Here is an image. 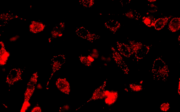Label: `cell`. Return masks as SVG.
<instances>
[{
  "label": "cell",
  "instance_id": "cell-1",
  "mask_svg": "<svg viewBox=\"0 0 180 112\" xmlns=\"http://www.w3.org/2000/svg\"><path fill=\"white\" fill-rule=\"evenodd\" d=\"M152 73L156 80L165 81L169 76V71L165 62L158 58L154 62Z\"/></svg>",
  "mask_w": 180,
  "mask_h": 112
},
{
  "label": "cell",
  "instance_id": "cell-2",
  "mask_svg": "<svg viewBox=\"0 0 180 112\" xmlns=\"http://www.w3.org/2000/svg\"><path fill=\"white\" fill-rule=\"evenodd\" d=\"M38 78L37 72L33 74L28 83L26 90L24 94V102L23 104L21 112H25L28 107L29 100L34 92Z\"/></svg>",
  "mask_w": 180,
  "mask_h": 112
},
{
  "label": "cell",
  "instance_id": "cell-3",
  "mask_svg": "<svg viewBox=\"0 0 180 112\" xmlns=\"http://www.w3.org/2000/svg\"><path fill=\"white\" fill-rule=\"evenodd\" d=\"M23 72V70L20 68H14L11 70L6 81V83L8 84L9 87H10L21 79Z\"/></svg>",
  "mask_w": 180,
  "mask_h": 112
},
{
  "label": "cell",
  "instance_id": "cell-4",
  "mask_svg": "<svg viewBox=\"0 0 180 112\" xmlns=\"http://www.w3.org/2000/svg\"><path fill=\"white\" fill-rule=\"evenodd\" d=\"M65 60L66 59H65V56L63 54L54 56L53 58L51 60V62H52V64H51L52 67V73H51V77L49 79L47 85H46V87H48L50 79L52 78L53 75L56 72L59 70L63 65L64 64L65 62Z\"/></svg>",
  "mask_w": 180,
  "mask_h": 112
},
{
  "label": "cell",
  "instance_id": "cell-5",
  "mask_svg": "<svg viewBox=\"0 0 180 112\" xmlns=\"http://www.w3.org/2000/svg\"><path fill=\"white\" fill-rule=\"evenodd\" d=\"M111 49L112 51V57L118 66L124 73L128 74L129 73V69L122 56L113 47H111Z\"/></svg>",
  "mask_w": 180,
  "mask_h": 112
},
{
  "label": "cell",
  "instance_id": "cell-6",
  "mask_svg": "<svg viewBox=\"0 0 180 112\" xmlns=\"http://www.w3.org/2000/svg\"><path fill=\"white\" fill-rule=\"evenodd\" d=\"M76 33L78 36L82 38L93 42L100 38L98 35L92 33L89 31L85 28L81 27L77 29Z\"/></svg>",
  "mask_w": 180,
  "mask_h": 112
},
{
  "label": "cell",
  "instance_id": "cell-7",
  "mask_svg": "<svg viewBox=\"0 0 180 112\" xmlns=\"http://www.w3.org/2000/svg\"><path fill=\"white\" fill-rule=\"evenodd\" d=\"M107 82V80L105 81L103 84L101 86L97 88L93 93L92 96L90 99L88 100L85 104L83 105L81 107H83L84 105L88 103L89 102L104 99L106 96V95H105V88L106 87Z\"/></svg>",
  "mask_w": 180,
  "mask_h": 112
},
{
  "label": "cell",
  "instance_id": "cell-8",
  "mask_svg": "<svg viewBox=\"0 0 180 112\" xmlns=\"http://www.w3.org/2000/svg\"><path fill=\"white\" fill-rule=\"evenodd\" d=\"M56 85L58 89L65 94L69 95L71 92L70 84L65 79H58L56 81Z\"/></svg>",
  "mask_w": 180,
  "mask_h": 112
},
{
  "label": "cell",
  "instance_id": "cell-9",
  "mask_svg": "<svg viewBox=\"0 0 180 112\" xmlns=\"http://www.w3.org/2000/svg\"><path fill=\"white\" fill-rule=\"evenodd\" d=\"M117 45L119 52L121 54L128 58L130 57L132 52L130 46L119 42H117Z\"/></svg>",
  "mask_w": 180,
  "mask_h": 112
},
{
  "label": "cell",
  "instance_id": "cell-10",
  "mask_svg": "<svg viewBox=\"0 0 180 112\" xmlns=\"http://www.w3.org/2000/svg\"><path fill=\"white\" fill-rule=\"evenodd\" d=\"M105 26L110 31L114 34L120 29L121 25L120 23L117 21L110 20L105 23Z\"/></svg>",
  "mask_w": 180,
  "mask_h": 112
},
{
  "label": "cell",
  "instance_id": "cell-11",
  "mask_svg": "<svg viewBox=\"0 0 180 112\" xmlns=\"http://www.w3.org/2000/svg\"><path fill=\"white\" fill-rule=\"evenodd\" d=\"M45 27V25L42 23L33 21L30 25V31L34 33H39L42 31Z\"/></svg>",
  "mask_w": 180,
  "mask_h": 112
},
{
  "label": "cell",
  "instance_id": "cell-12",
  "mask_svg": "<svg viewBox=\"0 0 180 112\" xmlns=\"http://www.w3.org/2000/svg\"><path fill=\"white\" fill-rule=\"evenodd\" d=\"M149 47L148 46L143 45L142 47L135 53V58L138 60H141L145 57L149 52Z\"/></svg>",
  "mask_w": 180,
  "mask_h": 112
},
{
  "label": "cell",
  "instance_id": "cell-13",
  "mask_svg": "<svg viewBox=\"0 0 180 112\" xmlns=\"http://www.w3.org/2000/svg\"><path fill=\"white\" fill-rule=\"evenodd\" d=\"M171 17H166L159 18L155 20L154 23V26L156 30H160L162 29L167 24L168 21Z\"/></svg>",
  "mask_w": 180,
  "mask_h": 112
},
{
  "label": "cell",
  "instance_id": "cell-14",
  "mask_svg": "<svg viewBox=\"0 0 180 112\" xmlns=\"http://www.w3.org/2000/svg\"><path fill=\"white\" fill-rule=\"evenodd\" d=\"M180 29V17L175 18L171 21L169 25V29L174 32L177 31Z\"/></svg>",
  "mask_w": 180,
  "mask_h": 112
},
{
  "label": "cell",
  "instance_id": "cell-15",
  "mask_svg": "<svg viewBox=\"0 0 180 112\" xmlns=\"http://www.w3.org/2000/svg\"><path fill=\"white\" fill-rule=\"evenodd\" d=\"M123 15L130 19L139 20L141 17V16L138 12L134 9H130Z\"/></svg>",
  "mask_w": 180,
  "mask_h": 112
},
{
  "label": "cell",
  "instance_id": "cell-16",
  "mask_svg": "<svg viewBox=\"0 0 180 112\" xmlns=\"http://www.w3.org/2000/svg\"><path fill=\"white\" fill-rule=\"evenodd\" d=\"M118 95V93L116 92L110 93L108 97L105 100V103L109 105L113 104L117 100Z\"/></svg>",
  "mask_w": 180,
  "mask_h": 112
},
{
  "label": "cell",
  "instance_id": "cell-17",
  "mask_svg": "<svg viewBox=\"0 0 180 112\" xmlns=\"http://www.w3.org/2000/svg\"><path fill=\"white\" fill-rule=\"evenodd\" d=\"M65 27L64 23H60L57 24L53 29L52 31V36L53 38H55L58 35L61 33Z\"/></svg>",
  "mask_w": 180,
  "mask_h": 112
},
{
  "label": "cell",
  "instance_id": "cell-18",
  "mask_svg": "<svg viewBox=\"0 0 180 112\" xmlns=\"http://www.w3.org/2000/svg\"><path fill=\"white\" fill-rule=\"evenodd\" d=\"M128 42L132 52L134 54L136 53L144 45L140 42H135L134 41L129 40H128Z\"/></svg>",
  "mask_w": 180,
  "mask_h": 112
},
{
  "label": "cell",
  "instance_id": "cell-19",
  "mask_svg": "<svg viewBox=\"0 0 180 112\" xmlns=\"http://www.w3.org/2000/svg\"><path fill=\"white\" fill-rule=\"evenodd\" d=\"M142 22L147 26L149 27L154 26L155 18L153 16H150L148 17H144L142 18Z\"/></svg>",
  "mask_w": 180,
  "mask_h": 112
},
{
  "label": "cell",
  "instance_id": "cell-20",
  "mask_svg": "<svg viewBox=\"0 0 180 112\" xmlns=\"http://www.w3.org/2000/svg\"><path fill=\"white\" fill-rule=\"evenodd\" d=\"M7 53L4 47H2L1 50V65H5L8 59Z\"/></svg>",
  "mask_w": 180,
  "mask_h": 112
},
{
  "label": "cell",
  "instance_id": "cell-21",
  "mask_svg": "<svg viewBox=\"0 0 180 112\" xmlns=\"http://www.w3.org/2000/svg\"><path fill=\"white\" fill-rule=\"evenodd\" d=\"M1 19L3 21H8L13 19L14 18H17V16L13 15V14H10L8 13H3L1 14Z\"/></svg>",
  "mask_w": 180,
  "mask_h": 112
},
{
  "label": "cell",
  "instance_id": "cell-22",
  "mask_svg": "<svg viewBox=\"0 0 180 112\" xmlns=\"http://www.w3.org/2000/svg\"><path fill=\"white\" fill-rule=\"evenodd\" d=\"M95 0H81V4L86 8L92 7L94 4Z\"/></svg>",
  "mask_w": 180,
  "mask_h": 112
},
{
  "label": "cell",
  "instance_id": "cell-23",
  "mask_svg": "<svg viewBox=\"0 0 180 112\" xmlns=\"http://www.w3.org/2000/svg\"><path fill=\"white\" fill-rule=\"evenodd\" d=\"M79 60L83 64L88 67L92 66V62L90 61L85 56H81L79 57Z\"/></svg>",
  "mask_w": 180,
  "mask_h": 112
},
{
  "label": "cell",
  "instance_id": "cell-24",
  "mask_svg": "<svg viewBox=\"0 0 180 112\" xmlns=\"http://www.w3.org/2000/svg\"><path fill=\"white\" fill-rule=\"evenodd\" d=\"M129 88L131 90L134 92H139L142 90V87L141 85L135 84H130Z\"/></svg>",
  "mask_w": 180,
  "mask_h": 112
},
{
  "label": "cell",
  "instance_id": "cell-25",
  "mask_svg": "<svg viewBox=\"0 0 180 112\" xmlns=\"http://www.w3.org/2000/svg\"><path fill=\"white\" fill-rule=\"evenodd\" d=\"M148 10L149 12L153 13L157 11L158 8L155 4H151L148 5Z\"/></svg>",
  "mask_w": 180,
  "mask_h": 112
},
{
  "label": "cell",
  "instance_id": "cell-26",
  "mask_svg": "<svg viewBox=\"0 0 180 112\" xmlns=\"http://www.w3.org/2000/svg\"><path fill=\"white\" fill-rule=\"evenodd\" d=\"M160 108L161 110L162 111L167 112L170 109V104L168 103H163L161 105Z\"/></svg>",
  "mask_w": 180,
  "mask_h": 112
},
{
  "label": "cell",
  "instance_id": "cell-27",
  "mask_svg": "<svg viewBox=\"0 0 180 112\" xmlns=\"http://www.w3.org/2000/svg\"><path fill=\"white\" fill-rule=\"evenodd\" d=\"M91 56L95 59H97L99 57V55L98 53V51L96 49H93L92 53L90 54Z\"/></svg>",
  "mask_w": 180,
  "mask_h": 112
},
{
  "label": "cell",
  "instance_id": "cell-28",
  "mask_svg": "<svg viewBox=\"0 0 180 112\" xmlns=\"http://www.w3.org/2000/svg\"><path fill=\"white\" fill-rule=\"evenodd\" d=\"M131 1V0H120V3L122 6L124 7L129 4Z\"/></svg>",
  "mask_w": 180,
  "mask_h": 112
},
{
  "label": "cell",
  "instance_id": "cell-29",
  "mask_svg": "<svg viewBox=\"0 0 180 112\" xmlns=\"http://www.w3.org/2000/svg\"><path fill=\"white\" fill-rule=\"evenodd\" d=\"M70 109V107L68 105H65L61 108H60V111H65L68 110Z\"/></svg>",
  "mask_w": 180,
  "mask_h": 112
},
{
  "label": "cell",
  "instance_id": "cell-30",
  "mask_svg": "<svg viewBox=\"0 0 180 112\" xmlns=\"http://www.w3.org/2000/svg\"><path fill=\"white\" fill-rule=\"evenodd\" d=\"M42 111L41 109L39 106H37L33 108L31 110V112H41Z\"/></svg>",
  "mask_w": 180,
  "mask_h": 112
},
{
  "label": "cell",
  "instance_id": "cell-31",
  "mask_svg": "<svg viewBox=\"0 0 180 112\" xmlns=\"http://www.w3.org/2000/svg\"><path fill=\"white\" fill-rule=\"evenodd\" d=\"M87 58L88 60H89L91 62H93L94 61V58H93L92 56H91L90 55H88Z\"/></svg>",
  "mask_w": 180,
  "mask_h": 112
},
{
  "label": "cell",
  "instance_id": "cell-32",
  "mask_svg": "<svg viewBox=\"0 0 180 112\" xmlns=\"http://www.w3.org/2000/svg\"><path fill=\"white\" fill-rule=\"evenodd\" d=\"M18 37H18L17 36H16L15 37H13V38H12L10 39V41H15L17 40L18 38Z\"/></svg>",
  "mask_w": 180,
  "mask_h": 112
},
{
  "label": "cell",
  "instance_id": "cell-33",
  "mask_svg": "<svg viewBox=\"0 0 180 112\" xmlns=\"http://www.w3.org/2000/svg\"><path fill=\"white\" fill-rule=\"evenodd\" d=\"M178 93L179 95H180V78L179 79V82L178 88Z\"/></svg>",
  "mask_w": 180,
  "mask_h": 112
},
{
  "label": "cell",
  "instance_id": "cell-34",
  "mask_svg": "<svg viewBox=\"0 0 180 112\" xmlns=\"http://www.w3.org/2000/svg\"><path fill=\"white\" fill-rule=\"evenodd\" d=\"M148 1L149 2H151V3H152V2H156V0H148Z\"/></svg>",
  "mask_w": 180,
  "mask_h": 112
},
{
  "label": "cell",
  "instance_id": "cell-35",
  "mask_svg": "<svg viewBox=\"0 0 180 112\" xmlns=\"http://www.w3.org/2000/svg\"><path fill=\"white\" fill-rule=\"evenodd\" d=\"M178 40L179 43V44L180 45V35H179V36L178 37Z\"/></svg>",
  "mask_w": 180,
  "mask_h": 112
},
{
  "label": "cell",
  "instance_id": "cell-36",
  "mask_svg": "<svg viewBox=\"0 0 180 112\" xmlns=\"http://www.w3.org/2000/svg\"><path fill=\"white\" fill-rule=\"evenodd\" d=\"M112 1H113V0H112Z\"/></svg>",
  "mask_w": 180,
  "mask_h": 112
}]
</instances>
